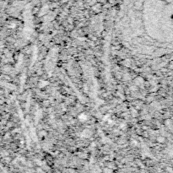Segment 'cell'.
I'll return each instance as SVG.
<instances>
[{
    "instance_id": "1",
    "label": "cell",
    "mask_w": 173,
    "mask_h": 173,
    "mask_svg": "<svg viewBox=\"0 0 173 173\" xmlns=\"http://www.w3.org/2000/svg\"><path fill=\"white\" fill-rule=\"evenodd\" d=\"M114 24L116 39L132 57L155 61L173 54V0H126Z\"/></svg>"
},
{
    "instance_id": "2",
    "label": "cell",
    "mask_w": 173,
    "mask_h": 173,
    "mask_svg": "<svg viewBox=\"0 0 173 173\" xmlns=\"http://www.w3.org/2000/svg\"><path fill=\"white\" fill-rule=\"evenodd\" d=\"M172 85H173V81H172Z\"/></svg>"
}]
</instances>
